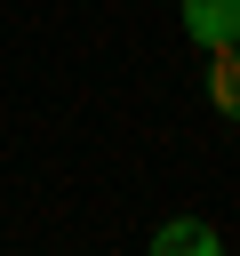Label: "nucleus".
<instances>
[{
  "label": "nucleus",
  "instance_id": "f257e3e1",
  "mask_svg": "<svg viewBox=\"0 0 240 256\" xmlns=\"http://www.w3.org/2000/svg\"><path fill=\"white\" fill-rule=\"evenodd\" d=\"M176 16H184V40H192L200 56L240 40V0H176Z\"/></svg>",
  "mask_w": 240,
  "mask_h": 256
},
{
  "label": "nucleus",
  "instance_id": "7ed1b4c3",
  "mask_svg": "<svg viewBox=\"0 0 240 256\" xmlns=\"http://www.w3.org/2000/svg\"><path fill=\"white\" fill-rule=\"evenodd\" d=\"M208 104L224 120H240V40L232 48H208Z\"/></svg>",
  "mask_w": 240,
  "mask_h": 256
},
{
  "label": "nucleus",
  "instance_id": "f03ea898",
  "mask_svg": "<svg viewBox=\"0 0 240 256\" xmlns=\"http://www.w3.org/2000/svg\"><path fill=\"white\" fill-rule=\"evenodd\" d=\"M152 256H224V232L200 216H168V224H152Z\"/></svg>",
  "mask_w": 240,
  "mask_h": 256
}]
</instances>
